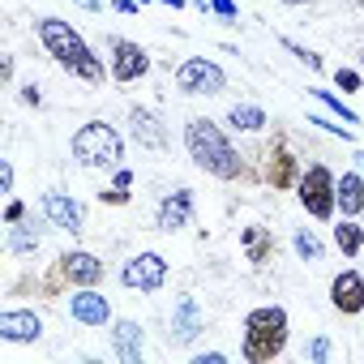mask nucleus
Masks as SVG:
<instances>
[{"label":"nucleus","instance_id":"6","mask_svg":"<svg viewBox=\"0 0 364 364\" xmlns=\"http://www.w3.org/2000/svg\"><path fill=\"white\" fill-rule=\"evenodd\" d=\"M296 198H300V206L313 219H334V210H338V180H334V171L326 163H313L309 171H300Z\"/></svg>","mask_w":364,"mask_h":364},{"label":"nucleus","instance_id":"13","mask_svg":"<svg viewBox=\"0 0 364 364\" xmlns=\"http://www.w3.org/2000/svg\"><path fill=\"white\" fill-rule=\"evenodd\" d=\"M266 185H274V189H296L300 185V163H296V154L283 146V141H274L270 146V154H266Z\"/></svg>","mask_w":364,"mask_h":364},{"label":"nucleus","instance_id":"25","mask_svg":"<svg viewBox=\"0 0 364 364\" xmlns=\"http://www.w3.org/2000/svg\"><path fill=\"white\" fill-rule=\"evenodd\" d=\"M9 249H14V253H35V249H39V236L26 232L22 223H14V232H9Z\"/></svg>","mask_w":364,"mask_h":364},{"label":"nucleus","instance_id":"10","mask_svg":"<svg viewBox=\"0 0 364 364\" xmlns=\"http://www.w3.org/2000/svg\"><path fill=\"white\" fill-rule=\"evenodd\" d=\"M69 317L82 321V326H90V330H103V326H112V304H107V296L99 287H73Z\"/></svg>","mask_w":364,"mask_h":364},{"label":"nucleus","instance_id":"42","mask_svg":"<svg viewBox=\"0 0 364 364\" xmlns=\"http://www.w3.org/2000/svg\"><path fill=\"white\" fill-rule=\"evenodd\" d=\"M137 5H150V0H137Z\"/></svg>","mask_w":364,"mask_h":364},{"label":"nucleus","instance_id":"3","mask_svg":"<svg viewBox=\"0 0 364 364\" xmlns=\"http://www.w3.org/2000/svg\"><path fill=\"white\" fill-rule=\"evenodd\" d=\"M287 338H291V317L283 304H257L245 313V343H240V355L249 364H270L287 351Z\"/></svg>","mask_w":364,"mask_h":364},{"label":"nucleus","instance_id":"28","mask_svg":"<svg viewBox=\"0 0 364 364\" xmlns=\"http://www.w3.org/2000/svg\"><path fill=\"white\" fill-rule=\"evenodd\" d=\"M309 360H317V364H326V360H330V338H326V334L309 343Z\"/></svg>","mask_w":364,"mask_h":364},{"label":"nucleus","instance_id":"24","mask_svg":"<svg viewBox=\"0 0 364 364\" xmlns=\"http://www.w3.org/2000/svg\"><path fill=\"white\" fill-rule=\"evenodd\" d=\"M313 95H317V99H321V103H326V107H330L338 120H343V124H360V116H355V112H351V107H347L338 95H330V90H313Z\"/></svg>","mask_w":364,"mask_h":364},{"label":"nucleus","instance_id":"27","mask_svg":"<svg viewBox=\"0 0 364 364\" xmlns=\"http://www.w3.org/2000/svg\"><path fill=\"white\" fill-rule=\"evenodd\" d=\"M334 82H338V86L351 95V90H360V82H364V77H360L355 69H338V73H334Z\"/></svg>","mask_w":364,"mask_h":364},{"label":"nucleus","instance_id":"36","mask_svg":"<svg viewBox=\"0 0 364 364\" xmlns=\"http://www.w3.org/2000/svg\"><path fill=\"white\" fill-rule=\"evenodd\" d=\"M112 9H116V14H137L141 5H137V0H112Z\"/></svg>","mask_w":364,"mask_h":364},{"label":"nucleus","instance_id":"14","mask_svg":"<svg viewBox=\"0 0 364 364\" xmlns=\"http://www.w3.org/2000/svg\"><path fill=\"white\" fill-rule=\"evenodd\" d=\"M330 304H334V313L355 317V313L364 309V279H360L355 270L334 274V283H330Z\"/></svg>","mask_w":364,"mask_h":364},{"label":"nucleus","instance_id":"32","mask_svg":"<svg viewBox=\"0 0 364 364\" xmlns=\"http://www.w3.org/2000/svg\"><path fill=\"white\" fill-rule=\"evenodd\" d=\"M0 193H14V163H0Z\"/></svg>","mask_w":364,"mask_h":364},{"label":"nucleus","instance_id":"37","mask_svg":"<svg viewBox=\"0 0 364 364\" xmlns=\"http://www.w3.org/2000/svg\"><path fill=\"white\" fill-rule=\"evenodd\" d=\"M193 364H223V355H219V351H206V355H198Z\"/></svg>","mask_w":364,"mask_h":364},{"label":"nucleus","instance_id":"26","mask_svg":"<svg viewBox=\"0 0 364 364\" xmlns=\"http://www.w3.org/2000/svg\"><path fill=\"white\" fill-rule=\"evenodd\" d=\"M283 48H287L300 65H309L313 73H321V56H317V52H309V48H300V43H291V39H283Z\"/></svg>","mask_w":364,"mask_h":364},{"label":"nucleus","instance_id":"15","mask_svg":"<svg viewBox=\"0 0 364 364\" xmlns=\"http://www.w3.org/2000/svg\"><path fill=\"white\" fill-rule=\"evenodd\" d=\"M159 228L163 232H180V228H189V219H193V193L189 189H176V193H167L163 202H159Z\"/></svg>","mask_w":364,"mask_h":364},{"label":"nucleus","instance_id":"17","mask_svg":"<svg viewBox=\"0 0 364 364\" xmlns=\"http://www.w3.org/2000/svg\"><path fill=\"white\" fill-rule=\"evenodd\" d=\"M129 124H133V141L146 146V150H167V129L159 124V116L150 107H133L129 112Z\"/></svg>","mask_w":364,"mask_h":364},{"label":"nucleus","instance_id":"22","mask_svg":"<svg viewBox=\"0 0 364 364\" xmlns=\"http://www.w3.org/2000/svg\"><path fill=\"white\" fill-rule=\"evenodd\" d=\"M334 249H338L343 257H355V253L364 249V228H360L355 219H338V228H334Z\"/></svg>","mask_w":364,"mask_h":364},{"label":"nucleus","instance_id":"19","mask_svg":"<svg viewBox=\"0 0 364 364\" xmlns=\"http://www.w3.org/2000/svg\"><path fill=\"white\" fill-rule=\"evenodd\" d=\"M240 245H245V257H249L257 270L270 266V257H274V236H270L266 228H257V223L245 228V232H240Z\"/></svg>","mask_w":364,"mask_h":364},{"label":"nucleus","instance_id":"11","mask_svg":"<svg viewBox=\"0 0 364 364\" xmlns=\"http://www.w3.org/2000/svg\"><path fill=\"white\" fill-rule=\"evenodd\" d=\"M0 338L5 343H39L43 338V321L31 309H5L0 313Z\"/></svg>","mask_w":364,"mask_h":364},{"label":"nucleus","instance_id":"40","mask_svg":"<svg viewBox=\"0 0 364 364\" xmlns=\"http://www.w3.org/2000/svg\"><path fill=\"white\" fill-rule=\"evenodd\" d=\"M283 5H291V9H300V5H309V0H283Z\"/></svg>","mask_w":364,"mask_h":364},{"label":"nucleus","instance_id":"39","mask_svg":"<svg viewBox=\"0 0 364 364\" xmlns=\"http://www.w3.org/2000/svg\"><path fill=\"white\" fill-rule=\"evenodd\" d=\"M163 5H171V9H185V0H163Z\"/></svg>","mask_w":364,"mask_h":364},{"label":"nucleus","instance_id":"4","mask_svg":"<svg viewBox=\"0 0 364 364\" xmlns=\"http://www.w3.org/2000/svg\"><path fill=\"white\" fill-rule=\"evenodd\" d=\"M69 150H73V159H77L82 167H120V159H124L120 133H116L112 124H103V120L82 124V129L73 133Z\"/></svg>","mask_w":364,"mask_h":364},{"label":"nucleus","instance_id":"23","mask_svg":"<svg viewBox=\"0 0 364 364\" xmlns=\"http://www.w3.org/2000/svg\"><path fill=\"white\" fill-rule=\"evenodd\" d=\"M296 253H300L304 262H321V257H326V245L313 236V228H300V232H296Z\"/></svg>","mask_w":364,"mask_h":364},{"label":"nucleus","instance_id":"8","mask_svg":"<svg viewBox=\"0 0 364 364\" xmlns=\"http://www.w3.org/2000/svg\"><path fill=\"white\" fill-rule=\"evenodd\" d=\"M120 283L133 287V291H159V287L167 283V262H163V253H137V257H129L124 270H120Z\"/></svg>","mask_w":364,"mask_h":364},{"label":"nucleus","instance_id":"9","mask_svg":"<svg viewBox=\"0 0 364 364\" xmlns=\"http://www.w3.org/2000/svg\"><path fill=\"white\" fill-rule=\"evenodd\" d=\"M112 82H120V86H129V82H137V77H146L150 73V56H146V48L141 43H133V39H112Z\"/></svg>","mask_w":364,"mask_h":364},{"label":"nucleus","instance_id":"30","mask_svg":"<svg viewBox=\"0 0 364 364\" xmlns=\"http://www.w3.org/2000/svg\"><path fill=\"white\" fill-rule=\"evenodd\" d=\"M99 202H107V206H129V189H116V185H112V189L99 193Z\"/></svg>","mask_w":364,"mask_h":364},{"label":"nucleus","instance_id":"29","mask_svg":"<svg viewBox=\"0 0 364 364\" xmlns=\"http://www.w3.org/2000/svg\"><path fill=\"white\" fill-rule=\"evenodd\" d=\"M210 14H219L223 22H236L240 14H236V0H210Z\"/></svg>","mask_w":364,"mask_h":364},{"label":"nucleus","instance_id":"33","mask_svg":"<svg viewBox=\"0 0 364 364\" xmlns=\"http://www.w3.org/2000/svg\"><path fill=\"white\" fill-rule=\"evenodd\" d=\"M22 219H26V206H22V202L14 198V202H9V210H5V223L14 228V223H22Z\"/></svg>","mask_w":364,"mask_h":364},{"label":"nucleus","instance_id":"7","mask_svg":"<svg viewBox=\"0 0 364 364\" xmlns=\"http://www.w3.org/2000/svg\"><path fill=\"white\" fill-rule=\"evenodd\" d=\"M176 86L185 95H223L228 90V73L215 60H206V56H189L176 69Z\"/></svg>","mask_w":364,"mask_h":364},{"label":"nucleus","instance_id":"12","mask_svg":"<svg viewBox=\"0 0 364 364\" xmlns=\"http://www.w3.org/2000/svg\"><path fill=\"white\" fill-rule=\"evenodd\" d=\"M43 215H48L52 228L73 232V236L86 228V210H82V202H73L69 193H43Z\"/></svg>","mask_w":364,"mask_h":364},{"label":"nucleus","instance_id":"43","mask_svg":"<svg viewBox=\"0 0 364 364\" xmlns=\"http://www.w3.org/2000/svg\"><path fill=\"white\" fill-rule=\"evenodd\" d=\"M360 5H364V0H360Z\"/></svg>","mask_w":364,"mask_h":364},{"label":"nucleus","instance_id":"20","mask_svg":"<svg viewBox=\"0 0 364 364\" xmlns=\"http://www.w3.org/2000/svg\"><path fill=\"white\" fill-rule=\"evenodd\" d=\"M338 210H343V219H360L364 215V176L347 171L338 180Z\"/></svg>","mask_w":364,"mask_h":364},{"label":"nucleus","instance_id":"18","mask_svg":"<svg viewBox=\"0 0 364 364\" xmlns=\"http://www.w3.org/2000/svg\"><path fill=\"white\" fill-rule=\"evenodd\" d=\"M112 343L124 364H141V326L137 321H112Z\"/></svg>","mask_w":364,"mask_h":364},{"label":"nucleus","instance_id":"38","mask_svg":"<svg viewBox=\"0 0 364 364\" xmlns=\"http://www.w3.org/2000/svg\"><path fill=\"white\" fill-rule=\"evenodd\" d=\"M73 5H82V9H90V14H99V9H103V0H73Z\"/></svg>","mask_w":364,"mask_h":364},{"label":"nucleus","instance_id":"41","mask_svg":"<svg viewBox=\"0 0 364 364\" xmlns=\"http://www.w3.org/2000/svg\"><path fill=\"white\" fill-rule=\"evenodd\" d=\"M355 163H360V167H364V150H360V154H355Z\"/></svg>","mask_w":364,"mask_h":364},{"label":"nucleus","instance_id":"5","mask_svg":"<svg viewBox=\"0 0 364 364\" xmlns=\"http://www.w3.org/2000/svg\"><path fill=\"white\" fill-rule=\"evenodd\" d=\"M99 283H103V262L86 249H69L52 262V270L43 279V291L60 296L65 287H99Z\"/></svg>","mask_w":364,"mask_h":364},{"label":"nucleus","instance_id":"2","mask_svg":"<svg viewBox=\"0 0 364 364\" xmlns=\"http://www.w3.org/2000/svg\"><path fill=\"white\" fill-rule=\"evenodd\" d=\"M185 150H189V159H193L202 171H210L215 180H253L249 163L236 154V146L228 141V133H223L215 120H206V116H193V120L185 124Z\"/></svg>","mask_w":364,"mask_h":364},{"label":"nucleus","instance_id":"16","mask_svg":"<svg viewBox=\"0 0 364 364\" xmlns=\"http://www.w3.org/2000/svg\"><path fill=\"white\" fill-rule=\"evenodd\" d=\"M198 334H202V313H198V300H193V296H180V300H176V317H171L167 338L185 347V343H193Z\"/></svg>","mask_w":364,"mask_h":364},{"label":"nucleus","instance_id":"1","mask_svg":"<svg viewBox=\"0 0 364 364\" xmlns=\"http://www.w3.org/2000/svg\"><path fill=\"white\" fill-rule=\"evenodd\" d=\"M35 31H39V43L48 48V56H52L60 69H69L77 82H86V86H103V77H112V69H103V60L90 52V43L82 39L77 26L60 22V18H39Z\"/></svg>","mask_w":364,"mask_h":364},{"label":"nucleus","instance_id":"31","mask_svg":"<svg viewBox=\"0 0 364 364\" xmlns=\"http://www.w3.org/2000/svg\"><path fill=\"white\" fill-rule=\"evenodd\" d=\"M309 124H321V129H330V133H338L343 141H351V129H343V124H330L326 116H309Z\"/></svg>","mask_w":364,"mask_h":364},{"label":"nucleus","instance_id":"34","mask_svg":"<svg viewBox=\"0 0 364 364\" xmlns=\"http://www.w3.org/2000/svg\"><path fill=\"white\" fill-rule=\"evenodd\" d=\"M22 103H31V107H39V103H43V95H39V86H22Z\"/></svg>","mask_w":364,"mask_h":364},{"label":"nucleus","instance_id":"35","mask_svg":"<svg viewBox=\"0 0 364 364\" xmlns=\"http://www.w3.org/2000/svg\"><path fill=\"white\" fill-rule=\"evenodd\" d=\"M116 189H133V171L129 167H116Z\"/></svg>","mask_w":364,"mask_h":364},{"label":"nucleus","instance_id":"21","mask_svg":"<svg viewBox=\"0 0 364 364\" xmlns=\"http://www.w3.org/2000/svg\"><path fill=\"white\" fill-rule=\"evenodd\" d=\"M228 124L240 129V133H257V129H266L270 120H266V112H262L257 103H236V107L228 112Z\"/></svg>","mask_w":364,"mask_h":364}]
</instances>
